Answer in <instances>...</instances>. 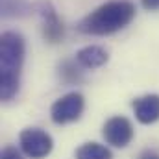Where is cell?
Returning a JSON list of instances; mask_svg holds the SVG:
<instances>
[{
    "label": "cell",
    "mask_w": 159,
    "mask_h": 159,
    "mask_svg": "<svg viewBox=\"0 0 159 159\" xmlns=\"http://www.w3.org/2000/svg\"><path fill=\"white\" fill-rule=\"evenodd\" d=\"M135 17V6L129 0H109L93 9L78 22L76 30L85 35H111L124 30Z\"/></svg>",
    "instance_id": "cell-1"
},
{
    "label": "cell",
    "mask_w": 159,
    "mask_h": 159,
    "mask_svg": "<svg viewBox=\"0 0 159 159\" xmlns=\"http://www.w3.org/2000/svg\"><path fill=\"white\" fill-rule=\"evenodd\" d=\"M26 56V41L17 32L0 35V98L9 102L20 87V69Z\"/></svg>",
    "instance_id": "cell-2"
},
{
    "label": "cell",
    "mask_w": 159,
    "mask_h": 159,
    "mask_svg": "<svg viewBox=\"0 0 159 159\" xmlns=\"http://www.w3.org/2000/svg\"><path fill=\"white\" fill-rule=\"evenodd\" d=\"M85 109V98L83 94L78 91H72V93H67L63 94L61 98H57L52 107H50V119L54 124H59V126H65V124H70V122H76L81 117Z\"/></svg>",
    "instance_id": "cell-3"
},
{
    "label": "cell",
    "mask_w": 159,
    "mask_h": 159,
    "mask_svg": "<svg viewBox=\"0 0 159 159\" xmlns=\"http://www.w3.org/2000/svg\"><path fill=\"white\" fill-rule=\"evenodd\" d=\"M19 146L26 157L43 159L52 152L54 139L41 128H26L19 135Z\"/></svg>",
    "instance_id": "cell-4"
},
{
    "label": "cell",
    "mask_w": 159,
    "mask_h": 159,
    "mask_svg": "<svg viewBox=\"0 0 159 159\" xmlns=\"http://www.w3.org/2000/svg\"><path fill=\"white\" fill-rule=\"evenodd\" d=\"M34 11L41 19V26H43V37L44 41L56 44L65 37V26L63 20L59 19L56 7L52 6L50 0H39L34 4Z\"/></svg>",
    "instance_id": "cell-5"
},
{
    "label": "cell",
    "mask_w": 159,
    "mask_h": 159,
    "mask_svg": "<svg viewBox=\"0 0 159 159\" xmlns=\"http://www.w3.org/2000/svg\"><path fill=\"white\" fill-rule=\"evenodd\" d=\"M102 135L107 144H111L115 148H126L133 141V126L126 117L117 115V117H111L106 120V124L102 128Z\"/></svg>",
    "instance_id": "cell-6"
},
{
    "label": "cell",
    "mask_w": 159,
    "mask_h": 159,
    "mask_svg": "<svg viewBox=\"0 0 159 159\" xmlns=\"http://www.w3.org/2000/svg\"><path fill=\"white\" fill-rule=\"evenodd\" d=\"M131 107L141 124H154L159 120V94H143L131 102Z\"/></svg>",
    "instance_id": "cell-7"
},
{
    "label": "cell",
    "mask_w": 159,
    "mask_h": 159,
    "mask_svg": "<svg viewBox=\"0 0 159 159\" xmlns=\"http://www.w3.org/2000/svg\"><path fill=\"white\" fill-rule=\"evenodd\" d=\"M74 59L78 61L83 69H98V67H102V65L107 63L109 54H107L106 48H102L98 44H89V46L80 48L78 52H76Z\"/></svg>",
    "instance_id": "cell-8"
},
{
    "label": "cell",
    "mask_w": 159,
    "mask_h": 159,
    "mask_svg": "<svg viewBox=\"0 0 159 159\" xmlns=\"http://www.w3.org/2000/svg\"><path fill=\"white\" fill-rule=\"evenodd\" d=\"M30 11H34V4L30 6L26 0H0V13L4 19L24 17Z\"/></svg>",
    "instance_id": "cell-9"
},
{
    "label": "cell",
    "mask_w": 159,
    "mask_h": 159,
    "mask_svg": "<svg viewBox=\"0 0 159 159\" xmlns=\"http://www.w3.org/2000/svg\"><path fill=\"white\" fill-rule=\"evenodd\" d=\"M76 159H113L111 150L100 143H85L76 150Z\"/></svg>",
    "instance_id": "cell-10"
},
{
    "label": "cell",
    "mask_w": 159,
    "mask_h": 159,
    "mask_svg": "<svg viewBox=\"0 0 159 159\" xmlns=\"http://www.w3.org/2000/svg\"><path fill=\"white\" fill-rule=\"evenodd\" d=\"M81 69H83V67L80 65L76 59H74V61L65 59V61L59 65V76H61V80H63L65 83L74 85V83H80V81L83 80V72H81Z\"/></svg>",
    "instance_id": "cell-11"
},
{
    "label": "cell",
    "mask_w": 159,
    "mask_h": 159,
    "mask_svg": "<svg viewBox=\"0 0 159 159\" xmlns=\"http://www.w3.org/2000/svg\"><path fill=\"white\" fill-rule=\"evenodd\" d=\"M0 159H22V150H19L13 144H7L2 148L0 152Z\"/></svg>",
    "instance_id": "cell-12"
},
{
    "label": "cell",
    "mask_w": 159,
    "mask_h": 159,
    "mask_svg": "<svg viewBox=\"0 0 159 159\" xmlns=\"http://www.w3.org/2000/svg\"><path fill=\"white\" fill-rule=\"evenodd\" d=\"M141 6L146 11H159V0H141Z\"/></svg>",
    "instance_id": "cell-13"
},
{
    "label": "cell",
    "mask_w": 159,
    "mask_h": 159,
    "mask_svg": "<svg viewBox=\"0 0 159 159\" xmlns=\"http://www.w3.org/2000/svg\"><path fill=\"white\" fill-rule=\"evenodd\" d=\"M137 159H159V154L156 150H150V148H146V150H143L141 154H139V157Z\"/></svg>",
    "instance_id": "cell-14"
}]
</instances>
